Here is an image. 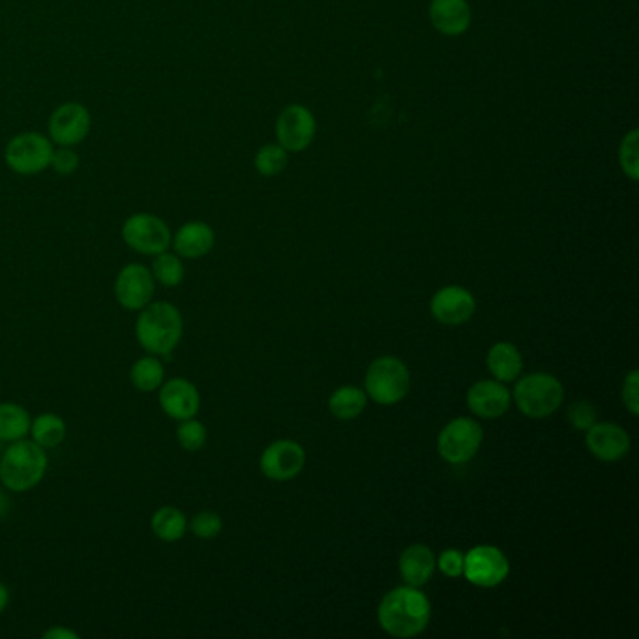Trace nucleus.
<instances>
[{
  "label": "nucleus",
  "instance_id": "58836bf2",
  "mask_svg": "<svg viewBox=\"0 0 639 639\" xmlns=\"http://www.w3.org/2000/svg\"><path fill=\"white\" fill-rule=\"evenodd\" d=\"M0 454H2V443H0Z\"/></svg>",
  "mask_w": 639,
  "mask_h": 639
},
{
  "label": "nucleus",
  "instance_id": "20e7f679",
  "mask_svg": "<svg viewBox=\"0 0 639 639\" xmlns=\"http://www.w3.org/2000/svg\"><path fill=\"white\" fill-rule=\"evenodd\" d=\"M512 400L525 417L546 418L563 405L565 388L550 373H531L516 383Z\"/></svg>",
  "mask_w": 639,
  "mask_h": 639
},
{
  "label": "nucleus",
  "instance_id": "9d476101",
  "mask_svg": "<svg viewBox=\"0 0 639 639\" xmlns=\"http://www.w3.org/2000/svg\"><path fill=\"white\" fill-rule=\"evenodd\" d=\"M92 117L83 104L66 102L59 105L47 122V134L59 147L81 145L90 134Z\"/></svg>",
  "mask_w": 639,
  "mask_h": 639
},
{
  "label": "nucleus",
  "instance_id": "c85d7f7f",
  "mask_svg": "<svg viewBox=\"0 0 639 639\" xmlns=\"http://www.w3.org/2000/svg\"><path fill=\"white\" fill-rule=\"evenodd\" d=\"M287 165V150L282 145H267L255 156V169L263 177L280 175Z\"/></svg>",
  "mask_w": 639,
  "mask_h": 639
},
{
  "label": "nucleus",
  "instance_id": "cd10ccee",
  "mask_svg": "<svg viewBox=\"0 0 639 639\" xmlns=\"http://www.w3.org/2000/svg\"><path fill=\"white\" fill-rule=\"evenodd\" d=\"M207 439H209V431L201 420L195 417L180 420L179 428H177V443L180 448L188 452H197L207 445Z\"/></svg>",
  "mask_w": 639,
  "mask_h": 639
},
{
  "label": "nucleus",
  "instance_id": "4468645a",
  "mask_svg": "<svg viewBox=\"0 0 639 639\" xmlns=\"http://www.w3.org/2000/svg\"><path fill=\"white\" fill-rule=\"evenodd\" d=\"M431 315L448 327L467 323L476 312V300L471 291L460 285L439 289L430 304Z\"/></svg>",
  "mask_w": 639,
  "mask_h": 639
},
{
  "label": "nucleus",
  "instance_id": "423d86ee",
  "mask_svg": "<svg viewBox=\"0 0 639 639\" xmlns=\"http://www.w3.org/2000/svg\"><path fill=\"white\" fill-rule=\"evenodd\" d=\"M53 141L40 132H23L14 135L6 149L4 162L21 177L40 175L51 165Z\"/></svg>",
  "mask_w": 639,
  "mask_h": 639
},
{
  "label": "nucleus",
  "instance_id": "0eeeda50",
  "mask_svg": "<svg viewBox=\"0 0 639 639\" xmlns=\"http://www.w3.org/2000/svg\"><path fill=\"white\" fill-rule=\"evenodd\" d=\"M122 240L124 244L139 255L154 257L158 253L169 250L173 233L169 225L149 212H137L122 223Z\"/></svg>",
  "mask_w": 639,
  "mask_h": 639
},
{
  "label": "nucleus",
  "instance_id": "9b49d317",
  "mask_svg": "<svg viewBox=\"0 0 639 639\" xmlns=\"http://www.w3.org/2000/svg\"><path fill=\"white\" fill-rule=\"evenodd\" d=\"M113 291L124 310L139 312L152 302L156 293V280L149 267L141 263H130L120 268Z\"/></svg>",
  "mask_w": 639,
  "mask_h": 639
},
{
  "label": "nucleus",
  "instance_id": "6e6552de",
  "mask_svg": "<svg viewBox=\"0 0 639 639\" xmlns=\"http://www.w3.org/2000/svg\"><path fill=\"white\" fill-rule=\"evenodd\" d=\"M482 441L484 431L476 420L467 417L454 418L439 433L437 450L443 460L460 465L475 458Z\"/></svg>",
  "mask_w": 639,
  "mask_h": 639
},
{
  "label": "nucleus",
  "instance_id": "ddd939ff",
  "mask_svg": "<svg viewBox=\"0 0 639 639\" xmlns=\"http://www.w3.org/2000/svg\"><path fill=\"white\" fill-rule=\"evenodd\" d=\"M158 403L165 417L180 422V420L195 417L199 413L201 394L190 379L173 377L164 381V385L158 388Z\"/></svg>",
  "mask_w": 639,
  "mask_h": 639
},
{
  "label": "nucleus",
  "instance_id": "bb28decb",
  "mask_svg": "<svg viewBox=\"0 0 639 639\" xmlns=\"http://www.w3.org/2000/svg\"><path fill=\"white\" fill-rule=\"evenodd\" d=\"M150 272H152L156 283L169 287V289L171 287H179L180 283L184 282V276H186V268H184V263H182V257L175 252H167V250L154 255Z\"/></svg>",
  "mask_w": 639,
  "mask_h": 639
},
{
  "label": "nucleus",
  "instance_id": "c9c22d12",
  "mask_svg": "<svg viewBox=\"0 0 639 639\" xmlns=\"http://www.w3.org/2000/svg\"><path fill=\"white\" fill-rule=\"evenodd\" d=\"M44 638L47 639H79V634L70 630V628H64V626H53L49 630H45Z\"/></svg>",
  "mask_w": 639,
  "mask_h": 639
},
{
  "label": "nucleus",
  "instance_id": "2f4dec72",
  "mask_svg": "<svg viewBox=\"0 0 639 639\" xmlns=\"http://www.w3.org/2000/svg\"><path fill=\"white\" fill-rule=\"evenodd\" d=\"M621 167L632 180L639 177L638 130H632L621 143Z\"/></svg>",
  "mask_w": 639,
  "mask_h": 639
},
{
  "label": "nucleus",
  "instance_id": "39448f33",
  "mask_svg": "<svg viewBox=\"0 0 639 639\" xmlns=\"http://www.w3.org/2000/svg\"><path fill=\"white\" fill-rule=\"evenodd\" d=\"M364 387L368 398H372L373 402L379 405H396L409 394L411 373L400 358H377L366 372Z\"/></svg>",
  "mask_w": 639,
  "mask_h": 639
},
{
  "label": "nucleus",
  "instance_id": "2eb2a0df",
  "mask_svg": "<svg viewBox=\"0 0 639 639\" xmlns=\"http://www.w3.org/2000/svg\"><path fill=\"white\" fill-rule=\"evenodd\" d=\"M276 135L283 149L300 152L315 137V119L304 105H289L276 122Z\"/></svg>",
  "mask_w": 639,
  "mask_h": 639
},
{
  "label": "nucleus",
  "instance_id": "dca6fc26",
  "mask_svg": "<svg viewBox=\"0 0 639 639\" xmlns=\"http://www.w3.org/2000/svg\"><path fill=\"white\" fill-rule=\"evenodd\" d=\"M585 445L596 460L615 463L623 460L630 450V435L611 422H595L585 435Z\"/></svg>",
  "mask_w": 639,
  "mask_h": 639
},
{
  "label": "nucleus",
  "instance_id": "f704fd0d",
  "mask_svg": "<svg viewBox=\"0 0 639 639\" xmlns=\"http://www.w3.org/2000/svg\"><path fill=\"white\" fill-rule=\"evenodd\" d=\"M623 403L626 409L636 417L639 413V373L638 370H632L625 377L623 383Z\"/></svg>",
  "mask_w": 639,
  "mask_h": 639
},
{
  "label": "nucleus",
  "instance_id": "a211bd4d",
  "mask_svg": "<svg viewBox=\"0 0 639 639\" xmlns=\"http://www.w3.org/2000/svg\"><path fill=\"white\" fill-rule=\"evenodd\" d=\"M216 244L214 229L209 223L186 222L171 238V246L182 259H201L212 252Z\"/></svg>",
  "mask_w": 639,
  "mask_h": 639
},
{
  "label": "nucleus",
  "instance_id": "aec40b11",
  "mask_svg": "<svg viewBox=\"0 0 639 639\" xmlns=\"http://www.w3.org/2000/svg\"><path fill=\"white\" fill-rule=\"evenodd\" d=\"M435 555L424 544H413L400 555V574L405 585L422 587L433 578L435 572Z\"/></svg>",
  "mask_w": 639,
  "mask_h": 639
},
{
  "label": "nucleus",
  "instance_id": "f3484780",
  "mask_svg": "<svg viewBox=\"0 0 639 639\" xmlns=\"http://www.w3.org/2000/svg\"><path fill=\"white\" fill-rule=\"evenodd\" d=\"M512 403V394L501 381H478L467 392V405L471 413L480 418H499L505 415Z\"/></svg>",
  "mask_w": 639,
  "mask_h": 639
},
{
  "label": "nucleus",
  "instance_id": "393cba45",
  "mask_svg": "<svg viewBox=\"0 0 639 639\" xmlns=\"http://www.w3.org/2000/svg\"><path fill=\"white\" fill-rule=\"evenodd\" d=\"M130 381L139 392H156L165 381V368L160 357L147 355L137 358L130 368Z\"/></svg>",
  "mask_w": 639,
  "mask_h": 639
},
{
  "label": "nucleus",
  "instance_id": "f8f14e48",
  "mask_svg": "<svg viewBox=\"0 0 639 639\" xmlns=\"http://www.w3.org/2000/svg\"><path fill=\"white\" fill-rule=\"evenodd\" d=\"M306 465V452L297 441L282 439L268 445L261 456V473L274 482H287L300 475Z\"/></svg>",
  "mask_w": 639,
  "mask_h": 639
},
{
  "label": "nucleus",
  "instance_id": "1a4fd4ad",
  "mask_svg": "<svg viewBox=\"0 0 639 639\" xmlns=\"http://www.w3.org/2000/svg\"><path fill=\"white\" fill-rule=\"evenodd\" d=\"M510 574V565L505 553L490 546L482 544L475 546L463 555V576L469 583L482 589H491L501 585Z\"/></svg>",
  "mask_w": 639,
  "mask_h": 639
},
{
  "label": "nucleus",
  "instance_id": "473e14b6",
  "mask_svg": "<svg viewBox=\"0 0 639 639\" xmlns=\"http://www.w3.org/2000/svg\"><path fill=\"white\" fill-rule=\"evenodd\" d=\"M49 167L57 175H62V177L74 175L77 167H79V156H77V152H74L72 147H60V149L53 150Z\"/></svg>",
  "mask_w": 639,
  "mask_h": 639
},
{
  "label": "nucleus",
  "instance_id": "72a5a7b5",
  "mask_svg": "<svg viewBox=\"0 0 639 639\" xmlns=\"http://www.w3.org/2000/svg\"><path fill=\"white\" fill-rule=\"evenodd\" d=\"M437 568L448 578H460L463 576V553L458 550H446L435 559Z\"/></svg>",
  "mask_w": 639,
  "mask_h": 639
},
{
  "label": "nucleus",
  "instance_id": "4be33fe9",
  "mask_svg": "<svg viewBox=\"0 0 639 639\" xmlns=\"http://www.w3.org/2000/svg\"><path fill=\"white\" fill-rule=\"evenodd\" d=\"M150 529H152V535L156 536L158 540L173 544V542L182 540L186 535L188 518L177 506H160L150 518Z\"/></svg>",
  "mask_w": 639,
  "mask_h": 639
},
{
  "label": "nucleus",
  "instance_id": "a878e982",
  "mask_svg": "<svg viewBox=\"0 0 639 639\" xmlns=\"http://www.w3.org/2000/svg\"><path fill=\"white\" fill-rule=\"evenodd\" d=\"M366 405H368V394L366 390L358 387L338 388L328 400L330 413L340 420H353L360 417Z\"/></svg>",
  "mask_w": 639,
  "mask_h": 639
},
{
  "label": "nucleus",
  "instance_id": "6ab92c4d",
  "mask_svg": "<svg viewBox=\"0 0 639 639\" xmlns=\"http://www.w3.org/2000/svg\"><path fill=\"white\" fill-rule=\"evenodd\" d=\"M430 19L441 34L460 36L471 25V8L467 0H433Z\"/></svg>",
  "mask_w": 639,
  "mask_h": 639
},
{
  "label": "nucleus",
  "instance_id": "4c0bfd02",
  "mask_svg": "<svg viewBox=\"0 0 639 639\" xmlns=\"http://www.w3.org/2000/svg\"><path fill=\"white\" fill-rule=\"evenodd\" d=\"M10 497L8 493L0 488V518H4L8 512H10Z\"/></svg>",
  "mask_w": 639,
  "mask_h": 639
},
{
  "label": "nucleus",
  "instance_id": "412c9836",
  "mask_svg": "<svg viewBox=\"0 0 639 639\" xmlns=\"http://www.w3.org/2000/svg\"><path fill=\"white\" fill-rule=\"evenodd\" d=\"M486 364L495 381H501V383L516 381L523 370L520 349L510 342L495 343L488 353Z\"/></svg>",
  "mask_w": 639,
  "mask_h": 639
},
{
  "label": "nucleus",
  "instance_id": "f03ea898",
  "mask_svg": "<svg viewBox=\"0 0 639 639\" xmlns=\"http://www.w3.org/2000/svg\"><path fill=\"white\" fill-rule=\"evenodd\" d=\"M184 334V319L179 308L167 300H152L139 310L135 321L137 343L156 357H169Z\"/></svg>",
  "mask_w": 639,
  "mask_h": 639
},
{
  "label": "nucleus",
  "instance_id": "5701e85b",
  "mask_svg": "<svg viewBox=\"0 0 639 639\" xmlns=\"http://www.w3.org/2000/svg\"><path fill=\"white\" fill-rule=\"evenodd\" d=\"M32 417L29 411L14 402H0V443H14L29 435Z\"/></svg>",
  "mask_w": 639,
  "mask_h": 639
},
{
  "label": "nucleus",
  "instance_id": "7c9ffc66",
  "mask_svg": "<svg viewBox=\"0 0 639 639\" xmlns=\"http://www.w3.org/2000/svg\"><path fill=\"white\" fill-rule=\"evenodd\" d=\"M596 409L595 405L587 400H578V402L570 403L568 411H566V418L570 422V426L574 430L587 431L596 422Z\"/></svg>",
  "mask_w": 639,
  "mask_h": 639
},
{
  "label": "nucleus",
  "instance_id": "e433bc0d",
  "mask_svg": "<svg viewBox=\"0 0 639 639\" xmlns=\"http://www.w3.org/2000/svg\"><path fill=\"white\" fill-rule=\"evenodd\" d=\"M10 604V589L0 581V613H4Z\"/></svg>",
  "mask_w": 639,
  "mask_h": 639
},
{
  "label": "nucleus",
  "instance_id": "7ed1b4c3",
  "mask_svg": "<svg viewBox=\"0 0 639 639\" xmlns=\"http://www.w3.org/2000/svg\"><path fill=\"white\" fill-rule=\"evenodd\" d=\"M49 467L47 450L36 445L32 439H19L0 454V482L4 490L14 493H27L34 490Z\"/></svg>",
  "mask_w": 639,
  "mask_h": 639
},
{
  "label": "nucleus",
  "instance_id": "c756f323",
  "mask_svg": "<svg viewBox=\"0 0 639 639\" xmlns=\"http://www.w3.org/2000/svg\"><path fill=\"white\" fill-rule=\"evenodd\" d=\"M188 529L192 531V535L201 540H212L222 533L223 521L220 514L212 510H203V512H197L194 518L188 521Z\"/></svg>",
  "mask_w": 639,
  "mask_h": 639
},
{
  "label": "nucleus",
  "instance_id": "b1692460",
  "mask_svg": "<svg viewBox=\"0 0 639 639\" xmlns=\"http://www.w3.org/2000/svg\"><path fill=\"white\" fill-rule=\"evenodd\" d=\"M29 435L36 445L45 450L57 448L66 439V422L55 413H40L32 418Z\"/></svg>",
  "mask_w": 639,
  "mask_h": 639
},
{
  "label": "nucleus",
  "instance_id": "f257e3e1",
  "mask_svg": "<svg viewBox=\"0 0 639 639\" xmlns=\"http://www.w3.org/2000/svg\"><path fill=\"white\" fill-rule=\"evenodd\" d=\"M431 606L420 587L403 585L390 591L379 604L377 619L394 638H415L430 625Z\"/></svg>",
  "mask_w": 639,
  "mask_h": 639
}]
</instances>
